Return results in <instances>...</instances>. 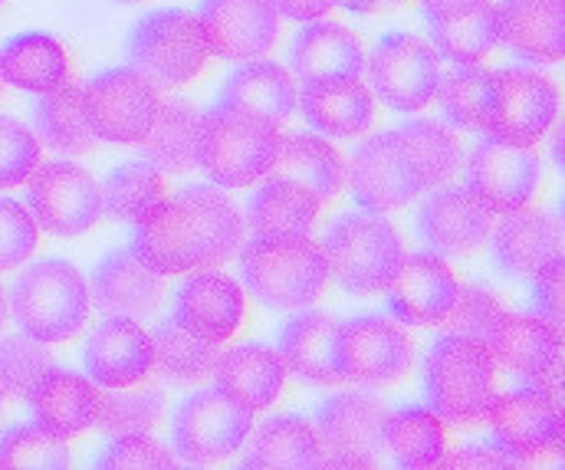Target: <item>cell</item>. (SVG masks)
I'll use <instances>...</instances> for the list:
<instances>
[{
  "instance_id": "6f0895ef",
  "label": "cell",
  "mask_w": 565,
  "mask_h": 470,
  "mask_svg": "<svg viewBox=\"0 0 565 470\" xmlns=\"http://www.w3.org/2000/svg\"><path fill=\"white\" fill-rule=\"evenodd\" d=\"M342 7H349L352 13H365V17H372V13H385V10H395L402 0H339Z\"/></svg>"
},
{
  "instance_id": "be15d7a7",
  "label": "cell",
  "mask_w": 565,
  "mask_h": 470,
  "mask_svg": "<svg viewBox=\"0 0 565 470\" xmlns=\"http://www.w3.org/2000/svg\"><path fill=\"white\" fill-rule=\"evenodd\" d=\"M0 89H3V76H0Z\"/></svg>"
},
{
  "instance_id": "ffe728a7",
  "label": "cell",
  "mask_w": 565,
  "mask_h": 470,
  "mask_svg": "<svg viewBox=\"0 0 565 470\" xmlns=\"http://www.w3.org/2000/svg\"><path fill=\"white\" fill-rule=\"evenodd\" d=\"M457 293L460 284L447 260L424 250L402 257V267L385 287V303L402 325H440L444 316L454 310Z\"/></svg>"
},
{
  "instance_id": "d6986e66",
  "label": "cell",
  "mask_w": 565,
  "mask_h": 470,
  "mask_svg": "<svg viewBox=\"0 0 565 470\" xmlns=\"http://www.w3.org/2000/svg\"><path fill=\"white\" fill-rule=\"evenodd\" d=\"M422 244L437 257H467L493 231V211L470 188L434 191L415 217Z\"/></svg>"
},
{
  "instance_id": "94428289",
  "label": "cell",
  "mask_w": 565,
  "mask_h": 470,
  "mask_svg": "<svg viewBox=\"0 0 565 470\" xmlns=\"http://www.w3.org/2000/svg\"><path fill=\"white\" fill-rule=\"evenodd\" d=\"M113 3H141V0H113Z\"/></svg>"
},
{
  "instance_id": "6da1fadb",
  "label": "cell",
  "mask_w": 565,
  "mask_h": 470,
  "mask_svg": "<svg viewBox=\"0 0 565 470\" xmlns=\"http://www.w3.org/2000/svg\"><path fill=\"white\" fill-rule=\"evenodd\" d=\"M244 244V217L221 188L191 184L132 224V250L164 277L221 267Z\"/></svg>"
},
{
  "instance_id": "b9f144b4",
  "label": "cell",
  "mask_w": 565,
  "mask_h": 470,
  "mask_svg": "<svg viewBox=\"0 0 565 470\" xmlns=\"http://www.w3.org/2000/svg\"><path fill=\"white\" fill-rule=\"evenodd\" d=\"M437 99L450 126L467 129V132H487L493 103H497V73L480 70L477 63L460 66L440 79Z\"/></svg>"
},
{
  "instance_id": "680465c9",
  "label": "cell",
  "mask_w": 565,
  "mask_h": 470,
  "mask_svg": "<svg viewBox=\"0 0 565 470\" xmlns=\"http://www.w3.org/2000/svg\"><path fill=\"white\" fill-rule=\"evenodd\" d=\"M553 161L563 164V132H556V142H553Z\"/></svg>"
},
{
  "instance_id": "60d3db41",
  "label": "cell",
  "mask_w": 565,
  "mask_h": 470,
  "mask_svg": "<svg viewBox=\"0 0 565 470\" xmlns=\"http://www.w3.org/2000/svg\"><path fill=\"white\" fill-rule=\"evenodd\" d=\"M99 188H103V214H109L119 224H136L154 204L168 197L164 171L145 158L122 161L106 174Z\"/></svg>"
},
{
  "instance_id": "d6a6232c",
  "label": "cell",
  "mask_w": 565,
  "mask_h": 470,
  "mask_svg": "<svg viewBox=\"0 0 565 470\" xmlns=\"http://www.w3.org/2000/svg\"><path fill=\"white\" fill-rule=\"evenodd\" d=\"M250 451L244 468L250 470H309L326 468V448L316 425L302 415H277L250 431Z\"/></svg>"
},
{
  "instance_id": "8d00e7d4",
  "label": "cell",
  "mask_w": 565,
  "mask_h": 470,
  "mask_svg": "<svg viewBox=\"0 0 565 470\" xmlns=\"http://www.w3.org/2000/svg\"><path fill=\"white\" fill-rule=\"evenodd\" d=\"M319 197L286 178H267L247 201V224L254 237L309 234L319 214Z\"/></svg>"
},
{
  "instance_id": "db71d44e",
  "label": "cell",
  "mask_w": 565,
  "mask_h": 470,
  "mask_svg": "<svg viewBox=\"0 0 565 470\" xmlns=\"http://www.w3.org/2000/svg\"><path fill=\"white\" fill-rule=\"evenodd\" d=\"M530 284H533V290H530V307H533V313L546 316V319H553V322L563 325V260L550 264V267H546L543 274H536Z\"/></svg>"
},
{
  "instance_id": "2e32d148",
  "label": "cell",
  "mask_w": 565,
  "mask_h": 470,
  "mask_svg": "<svg viewBox=\"0 0 565 470\" xmlns=\"http://www.w3.org/2000/svg\"><path fill=\"white\" fill-rule=\"evenodd\" d=\"M483 421L490 425L493 441L507 448L523 468L533 458H543L563 448V402L543 388L523 385L503 398H493Z\"/></svg>"
},
{
  "instance_id": "4316f807",
  "label": "cell",
  "mask_w": 565,
  "mask_h": 470,
  "mask_svg": "<svg viewBox=\"0 0 565 470\" xmlns=\"http://www.w3.org/2000/svg\"><path fill=\"white\" fill-rule=\"evenodd\" d=\"M487 349L497 365H503L523 382L563 365L559 322L540 313H503Z\"/></svg>"
},
{
  "instance_id": "d4e9b609",
  "label": "cell",
  "mask_w": 565,
  "mask_h": 470,
  "mask_svg": "<svg viewBox=\"0 0 565 470\" xmlns=\"http://www.w3.org/2000/svg\"><path fill=\"white\" fill-rule=\"evenodd\" d=\"M33 425L43 428L53 438H73L86 428H96L103 392L93 378L70 372V368H50L33 392L26 395Z\"/></svg>"
},
{
  "instance_id": "4dcf8cb0",
  "label": "cell",
  "mask_w": 565,
  "mask_h": 470,
  "mask_svg": "<svg viewBox=\"0 0 565 470\" xmlns=\"http://www.w3.org/2000/svg\"><path fill=\"white\" fill-rule=\"evenodd\" d=\"M214 106L241 109V113L282 126L296 113L299 93L286 66L270 63V60H247L224 79Z\"/></svg>"
},
{
  "instance_id": "e575fe53",
  "label": "cell",
  "mask_w": 565,
  "mask_h": 470,
  "mask_svg": "<svg viewBox=\"0 0 565 470\" xmlns=\"http://www.w3.org/2000/svg\"><path fill=\"white\" fill-rule=\"evenodd\" d=\"M201 109L188 99H168L158 106L151 129L141 136V158L164 174H184L198 168L201 146Z\"/></svg>"
},
{
  "instance_id": "ab89813d",
  "label": "cell",
  "mask_w": 565,
  "mask_h": 470,
  "mask_svg": "<svg viewBox=\"0 0 565 470\" xmlns=\"http://www.w3.org/2000/svg\"><path fill=\"white\" fill-rule=\"evenodd\" d=\"M385 451L395 458L398 468L424 470L437 468L447 455L444 421L427 405H402L388 408L385 418Z\"/></svg>"
},
{
  "instance_id": "484cf974",
  "label": "cell",
  "mask_w": 565,
  "mask_h": 470,
  "mask_svg": "<svg viewBox=\"0 0 565 470\" xmlns=\"http://www.w3.org/2000/svg\"><path fill=\"white\" fill-rule=\"evenodd\" d=\"M500 43L523 63L553 66L565 56V0H497Z\"/></svg>"
},
{
  "instance_id": "9c48e42d",
  "label": "cell",
  "mask_w": 565,
  "mask_h": 470,
  "mask_svg": "<svg viewBox=\"0 0 565 470\" xmlns=\"http://www.w3.org/2000/svg\"><path fill=\"white\" fill-rule=\"evenodd\" d=\"M388 405L372 392H342L312 412V425L326 448V468H379L385 458Z\"/></svg>"
},
{
  "instance_id": "cb8c5ba5",
  "label": "cell",
  "mask_w": 565,
  "mask_h": 470,
  "mask_svg": "<svg viewBox=\"0 0 565 470\" xmlns=\"http://www.w3.org/2000/svg\"><path fill=\"white\" fill-rule=\"evenodd\" d=\"M244 313L247 300L231 277L214 270H194L174 293L171 319L201 339L227 342L241 329Z\"/></svg>"
},
{
  "instance_id": "681fc988",
  "label": "cell",
  "mask_w": 565,
  "mask_h": 470,
  "mask_svg": "<svg viewBox=\"0 0 565 470\" xmlns=\"http://www.w3.org/2000/svg\"><path fill=\"white\" fill-rule=\"evenodd\" d=\"M36 168H40L36 132L13 116H0V188L23 184Z\"/></svg>"
},
{
  "instance_id": "f546056e",
  "label": "cell",
  "mask_w": 565,
  "mask_h": 470,
  "mask_svg": "<svg viewBox=\"0 0 565 470\" xmlns=\"http://www.w3.org/2000/svg\"><path fill=\"white\" fill-rule=\"evenodd\" d=\"M335 332L339 319L329 313H296L286 319L277 332V352H280L286 372L299 375L306 385H339V368H335Z\"/></svg>"
},
{
  "instance_id": "e7e4bbea",
  "label": "cell",
  "mask_w": 565,
  "mask_h": 470,
  "mask_svg": "<svg viewBox=\"0 0 565 470\" xmlns=\"http://www.w3.org/2000/svg\"><path fill=\"white\" fill-rule=\"evenodd\" d=\"M0 3H3V0H0Z\"/></svg>"
},
{
  "instance_id": "7dc6e473",
  "label": "cell",
  "mask_w": 565,
  "mask_h": 470,
  "mask_svg": "<svg viewBox=\"0 0 565 470\" xmlns=\"http://www.w3.org/2000/svg\"><path fill=\"white\" fill-rule=\"evenodd\" d=\"M63 468H70V451L63 438H53L36 425H13L0 435V470Z\"/></svg>"
},
{
  "instance_id": "ac0fdd59",
  "label": "cell",
  "mask_w": 565,
  "mask_h": 470,
  "mask_svg": "<svg viewBox=\"0 0 565 470\" xmlns=\"http://www.w3.org/2000/svg\"><path fill=\"white\" fill-rule=\"evenodd\" d=\"M198 23L207 53L227 63L267 56L280 33V13L274 0H201Z\"/></svg>"
},
{
  "instance_id": "6125c7cd",
  "label": "cell",
  "mask_w": 565,
  "mask_h": 470,
  "mask_svg": "<svg viewBox=\"0 0 565 470\" xmlns=\"http://www.w3.org/2000/svg\"><path fill=\"white\" fill-rule=\"evenodd\" d=\"M0 412H3V392H0Z\"/></svg>"
},
{
  "instance_id": "8fae6325",
  "label": "cell",
  "mask_w": 565,
  "mask_h": 470,
  "mask_svg": "<svg viewBox=\"0 0 565 470\" xmlns=\"http://www.w3.org/2000/svg\"><path fill=\"white\" fill-rule=\"evenodd\" d=\"M345 181H349L355 204H362L365 211H379V214L405 207L415 197H422L424 191H430L422 164L415 161L395 129L365 139L352 152Z\"/></svg>"
},
{
  "instance_id": "e0dca14e",
  "label": "cell",
  "mask_w": 565,
  "mask_h": 470,
  "mask_svg": "<svg viewBox=\"0 0 565 470\" xmlns=\"http://www.w3.org/2000/svg\"><path fill=\"white\" fill-rule=\"evenodd\" d=\"M543 158L533 149L503 142L483 132L467 156V188L493 211L507 214L526 207L540 188Z\"/></svg>"
},
{
  "instance_id": "816d5d0a",
  "label": "cell",
  "mask_w": 565,
  "mask_h": 470,
  "mask_svg": "<svg viewBox=\"0 0 565 470\" xmlns=\"http://www.w3.org/2000/svg\"><path fill=\"white\" fill-rule=\"evenodd\" d=\"M36 250V221L33 214L13 201L0 194V274L23 267Z\"/></svg>"
},
{
  "instance_id": "11a10c76",
  "label": "cell",
  "mask_w": 565,
  "mask_h": 470,
  "mask_svg": "<svg viewBox=\"0 0 565 470\" xmlns=\"http://www.w3.org/2000/svg\"><path fill=\"white\" fill-rule=\"evenodd\" d=\"M339 0H274L277 13L296 23H309V20H322Z\"/></svg>"
},
{
  "instance_id": "ba28073f",
  "label": "cell",
  "mask_w": 565,
  "mask_h": 470,
  "mask_svg": "<svg viewBox=\"0 0 565 470\" xmlns=\"http://www.w3.org/2000/svg\"><path fill=\"white\" fill-rule=\"evenodd\" d=\"M254 431V412L221 388L184 398L171 421L174 458L188 464H217L244 448Z\"/></svg>"
},
{
  "instance_id": "ee69618b",
  "label": "cell",
  "mask_w": 565,
  "mask_h": 470,
  "mask_svg": "<svg viewBox=\"0 0 565 470\" xmlns=\"http://www.w3.org/2000/svg\"><path fill=\"white\" fill-rule=\"evenodd\" d=\"M164 415V395L154 385H122L103 392L96 428L106 435H148Z\"/></svg>"
},
{
  "instance_id": "f6af8a7d",
  "label": "cell",
  "mask_w": 565,
  "mask_h": 470,
  "mask_svg": "<svg viewBox=\"0 0 565 470\" xmlns=\"http://www.w3.org/2000/svg\"><path fill=\"white\" fill-rule=\"evenodd\" d=\"M395 132L408 146V152L415 156V161L422 164L424 178H427L430 188H440V184H447L457 174V168L463 161V152H460L457 136L447 126H440L434 119H415V122L398 126Z\"/></svg>"
},
{
  "instance_id": "7402d4cb",
  "label": "cell",
  "mask_w": 565,
  "mask_h": 470,
  "mask_svg": "<svg viewBox=\"0 0 565 470\" xmlns=\"http://www.w3.org/2000/svg\"><path fill=\"white\" fill-rule=\"evenodd\" d=\"M563 260V224L556 214L516 207L507 211L493 234V264L507 280H533L550 264Z\"/></svg>"
},
{
  "instance_id": "3957f363",
  "label": "cell",
  "mask_w": 565,
  "mask_h": 470,
  "mask_svg": "<svg viewBox=\"0 0 565 470\" xmlns=\"http://www.w3.org/2000/svg\"><path fill=\"white\" fill-rule=\"evenodd\" d=\"M322 250L329 260V280H335L345 297L359 300L385 293L405 257L395 224L365 207L339 214L326 227Z\"/></svg>"
},
{
  "instance_id": "7c38bea8",
  "label": "cell",
  "mask_w": 565,
  "mask_h": 470,
  "mask_svg": "<svg viewBox=\"0 0 565 470\" xmlns=\"http://www.w3.org/2000/svg\"><path fill=\"white\" fill-rule=\"evenodd\" d=\"M26 211L46 234L76 237L103 217V188L76 161H46L26 178Z\"/></svg>"
},
{
  "instance_id": "4fadbf2b",
  "label": "cell",
  "mask_w": 565,
  "mask_h": 470,
  "mask_svg": "<svg viewBox=\"0 0 565 470\" xmlns=\"http://www.w3.org/2000/svg\"><path fill=\"white\" fill-rule=\"evenodd\" d=\"M379 99L395 113H418L437 99L444 70L437 50L418 33H385L369 60Z\"/></svg>"
},
{
  "instance_id": "9f6ffc18",
  "label": "cell",
  "mask_w": 565,
  "mask_h": 470,
  "mask_svg": "<svg viewBox=\"0 0 565 470\" xmlns=\"http://www.w3.org/2000/svg\"><path fill=\"white\" fill-rule=\"evenodd\" d=\"M418 3H422L427 20H444V17H454V13L467 10L477 0H418Z\"/></svg>"
},
{
  "instance_id": "9a60e30c",
  "label": "cell",
  "mask_w": 565,
  "mask_h": 470,
  "mask_svg": "<svg viewBox=\"0 0 565 470\" xmlns=\"http://www.w3.org/2000/svg\"><path fill=\"white\" fill-rule=\"evenodd\" d=\"M559 119V89L546 73L530 66H503L497 70V103L487 132L533 149L543 142Z\"/></svg>"
},
{
  "instance_id": "277c9868",
  "label": "cell",
  "mask_w": 565,
  "mask_h": 470,
  "mask_svg": "<svg viewBox=\"0 0 565 470\" xmlns=\"http://www.w3.org/2000/svg\"><path fill=\"white\" fill-rule=\"evenodd\" d=\"M241 280L270 310H306L329 287V260L309 234L254 237L241 250Z\"/></svg>"
},
{
  "instance_id": "83f0119b",
  "label": "cell",
  "mask_w": 565,
  "mask_h": 470,
  "mask_svg": "<svg viewBox=\"0 0 565 470\" xmlns=\"http://www.w3.org/2000/svg\"><path fill=\"white\" fill-rule=\"evenodd\" d=\"M296 109L302 113L312 132L332 139H359L375 122V99L362 76L306 83Z\"/></svg>"
},
{
  "instance_id": "91938a15",
  "label": "cell",
  "mask_w": 565,
  "mask_h": 470,
  "mask_svg": "<svg viewBox=\"0 0 565 470\" xmlns=\"http://www.w3.org/2000/svg\"><path fill=\"white\" fill-rule=\"evenodd\" d=\"M3 322H7V290L0 287V329H3Z\"/></svg>"
},
{
  "instance_id": "f35d334b",
  "label": "cell",
  "mask_w": 565,
  "mask_h": 470,
  "mask_svg": "<svg viewBox=\"0 0 565 470\" xmlns=\"http://www.w3.org/2000/svg\"><path fill=\"white\" fill-rule=\"evenodd\" d=\"M267 178L296 181V184L309 188L319 201H329L339 194V188L345 181V161L329 139L296 132V136L282 139L280 152L274 158Z\"/></svg>"
},
{
  "instance_id": "603a6c76",
  "label": "cell",
  "mask_w": 565,
  "mask_h": 470,
  "mask_svg": "<svg viewBox=\"0 0 565 470\" xmlns=\"http://www.w3.org/2000/svg\"><path fill=\"white\" fill-rule=\"evenodd\" d=\"M83 365L99 388H122L145 382L154 368V345L151 332H145L132 319L106 316L83 349Z\"/></svg>"
},
{
  "instance_id": "74e56055",
  "label": "cell",
  "mask_w": 565,
  "mask_h": 470,
  "mask_svg": "<svg viewBox=\"0 0 565 470\" xmlns=\"http://www.w3.org/2000/svg\"><path fill=\"white\" fill-rule=\"evenodd\" d=\"M427 33L437 56L473 66L500 46V7L493 0H477L454 17L427 20Z\"/></svg>"
},
{
  "instance_id": "1f68e13d",
  "label": "cell",
  "mask_w": 565,
  "mask_h": 470,
  "mask_svg": "<svg viewBox=\"0 0 565 470\" xmlns=\"http://www.w3.org/2000/svg\"><path fill=\"white\" fill-rule=\"evenodd\" d=\"M211 375L221 392H227L250 412H260L280 398L286 365L274 345L244 342V345H234L231 352H221Z\"/></svg>"
},
{
  "instance_id": "7a4b0ae2",
  "label": "cell",
  "mask_w": 565,
  "mask_h": 470,
  "mask_svg": "<svg viewBox=\"0 0 565 470\" xmlns=\"http://www.w3.org/2000/svg\"><path fill=\"white\" fill-rule=\"evenodd\" d=\"M424 405L447 425L483 421L497 398V362L490 349L467 335L440 332L422 372Z\"/></svg>"
},
{
  "instance_id": "f907efd6",
  "label": "cell",
  "mask_w": 565,
  "mask_h": 470,
  "mask_svg": "<svg viewBox=\"0 0 565 470\" xmlns=\"http://www.w3.org/2000/svg\"><path fill=\"white\" fill-rule=\"evenodd\" d=\"M93 464L103 470H168L178 464V458H174V451H168L164 445H158L148 435H113V441L99 448Z\"/></svg>"
},
{
  "instance_id": "8992f818",
  "label": "cell",
  "mask_w": 565,
  "mask_h": 470,
  "mask_svg": "<svg viewBox=\"0 0 565 470\" xmlns=\"http://www.w3.org/2000/svg\"><path fill=\"white\" fill-rule=\"evenodd\" d=\"M280 146L282 132L277 122L214 106L201 116L198 168L217 188H247L257 178H267Z\"/></svg>"
},
{
  "instance_id": "5b68a950",
  "label": "cell",
  "mask_w": 565,
  "mask_h": 470,
  "mask_svg": "<svg viewBox=\"0 0 565 470\" xmlns=\"http://www.w3.org/2000/svg\"><path fill=\"white\" fill-rule=\"evenodd\" d=\"M7 310L20 332L40 342H63L76 335L89 316V287L76 264L46 257L13 280Z\"/></svg>"
},
{
  "instance_id": "c3c4849f",
  "label": "cell",
  "mask_w": 565,
  "mask_h": 470,
  "mask_svg": "<svg viewBox=\"0 0 565 470\" xmlns=\"http://www.w3.org/2000/svg\"><path fill=\"white\" fill-rule=\"evenodd\" d=\"M503 313H507V310H503V303L493 297L490 287H483V284H467V287H460L454 310L444 316L440 332H447V335H467V339H477V342L487 345L490 335L497 332Z\"/></svg>"
},
{
  "instance_id": "30bf717a",
  "label": "cell",
  "mask_w": 565,
  "mask_h": 470,
  "mask_svg": "<svg viewBox=\"0 0 565 470\" xmlns=\"http://www.w3.org/2000/svg\"><path fill=\"white\" fill-rule=\"evenodd\" d=\"M415 362V342L392 316L362 313L339 322L335 368L342 382L388 385L398 382Z\"/></svg>"
},
{
  "instance_id": "5bb4252c",
  "label": "cell",
  "mask_w": 565,
  "mask_h": 470,
  "mask_svg": "<svg viewBox=\"0 0 565 470\" xmlns=\"http://www.w3.org/2000/svg\"><path fill=\"white\" fill-rule=\"evenodd\" d=\"M83 106L96 139L139 146L158 116L161 96L132 66H116L89 79V86L83 89Z\"/></svg>"
},
{
  "instance_id": "836d02e7",
  "label": "cell",
  "mask_w": 565,
  "mask_h": 470,
  "mask_svg": "<svg viewBox=\"0 0 565 470\" xmlns=\"http://www.w3.org/2000/svg\"><path fill=\"white\" fill-rule=\"evenodd\" d=\"M0 76L13 89L43 96L70 83L66 50L50 33H17L0 46Z\"/></svg>"
},
{
  "instance_id": "f5cc1de1",
  "label": "cell",
  "mask_w": 565,
  "mask_h": 470,
  "mask_svg": "<svg viewBox=\"0 0 565 470\" xmlns=\"http://www.w3.org/2000/svg\"><path fill=\"white\" fill-rule=\"evenodd\" d=\"M437 468L447 470H507V468H523L507 448H500L497 441H477V445H463L454 455H444Z\"/></svg>"
},
{
  "instance_id": "f1b7e54d",
  "label": "cell",
  "mask_w": 565,
  "mask_h": 470,
  "mask_svg": "<svg viewBox=\"0 0 565 470\" xmlns=\"http://www.w3.org/2000/svg\"><path fill=\"white\" fill-rule=\"evenodd\" d=\"M289 66L302 83L345 79L362 76L365 53L349 26L332 20H309L289 46Z\"/></svg>"
},
{
  "instance_id": "7bdbcfd3",
  "label": "cell",
  "mask_w": 565,
  "mask_h": 470,
  "mask_svg": "<svg viewBox=\"0 0 565 470\" xmlns=\"http://www.w3.org/2000/svg\"><path fill=\"white\" fill-rule=\"evenodd\" d=\"M151 345H154V368L178 385H191L211 375L221 355L217 342L188 332L174 319H164L151 329Z\"/></svg>"
},
{
  "instance_id": "bcb514c9",
  "label": "cell",
  "mask_w": 565,
  "mask_h": 470,
  "mask_svg": "<svg viewBox=\"0 0 565 470\" xmlns=\"http://www.w3.org/2000/svg\"><path fill=\"white\" fill-rule=\"evenodd\" d=\"M53 368V352L46 342L17 332L0 339V392L10 398H26L33 385Z\"/></svg>"
},
{
  "instance_id": "44dd1931",
  "label": "cell",
  "mask_w": 565,
  "mask_h": 470,
  "mask_svg": "<svg viewBox=\"0 0 565 470\" xmlns=\"http://www.w3.org/2000/svg\"><path fill=\"white\" fill-rule=\"evenodd\" d=\"M89 297L103 316L145 322L161 310L164 274L148 267L132 247H116L96 264Z\"/></svg>"
},
{
  "instance_id": "52a82bcc",
  "label": "cell",
  "mask_w": 565,
  "mask_h": 470,
  "mask_svg": "<svg viewBox=\"0 0 565 470\" xmlns=\"http://www.w3.org/2000/svg\"><path fill=\"white\" fill-rule=\"evenodd\" d=\"M207 43L198 13L184 7H158L129 30L126 60L154 89L191 83L207 63Z\"/></svg>"
},
{
  "instance_id": "d590c367",
  "label": "cell",
  "mask_w": 565,
  "mask_h": 470,
  "mask_svg": "<svg viewBox=\"0 0 565 470\" xmlns=\"http://www.w3.org/2000/svg\"><path fill=\"white\" fill-rule=\"evenodd\" d=\"M30 116H33L36 139L46 149H53L56 156H89L99 146V139H96V132H93V126L86 119L83 86H76V83H63L60 89L36 96Z\"/></svg>"
}]
</instances>
